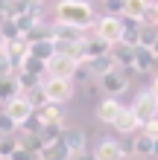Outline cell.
<instances>
[{
	"label": "cell",
	"mask_w": 158,
	"mask_h": 160,
	"mask_svg": "<svg viewBox=\"0 0 158 160\" xmlns=\"http://www.w3.org/2000/svg\"><path fill=\"white\" fill-rule=\"evenodd\" d=\"M0 32H3V38H6V41H15V38H21V32H18L15 21H0Z\"/></svg>",
	"instance_id": "32"
},
{
	"label": "cell",
	"mask_w": 158,
	"mask_h": 160,
	"mask_svg": "<svg viewBox=\"0 0 158 160\" xmlns=\"http://www.w3.org/2000/svg\"><path fill=\"white\" fill-rule=\"evenodd\" d=\"M41 0H0V21H15L21 15H32L41 21Z\"/></svg>",
	"instance_id": "2"
},
{
	"label": "cell",
	"mask_w": 158,
	"mask_h": 160,
	"mask_svg": "<svg viewBox=\"0 0 158 160\" xmlns=\"http://www.w3.org/2000/svg\"><path fill=\"white\" fill-rule=\"evenodd\" d=\"M120 111H123V105H120L117 99L106 96V99L97 105V119H100V122H106V125H111V122L117 119V114H120Z\"/></svg>",
	"instance_id": "17"
},
{
	"label": "cell",
	"mask_w": 158,
	"mask_h": 160,
	"mask_svg": "<svg viewBox=\"0 0 158 160\" xmlns=\"http://www.w3.org/2000/svg\"><path fill=\"white\" fill-rule=\"evenodd\" d=\"M62 131H64V125H41L38 128L41 146H50V143H56V140H62Z\"/></svg>",
	"instance_id": "26"
},
{
	"label": "cell",
	"mask_w": 158,
	"mask_h": 160,
	"mask_svg": "<svg viewBox=\"0 0 158 160\" xmlns=\"http://www.w3.org/2000/svg\"><path fill=\"white\" fill-rule=\"evenodd\" d=\"M141 134H146V137L158 140V119H150V122H144V125H141Z\"/></svg>",
	"instance_id": "35"
},
{
	"label": "cell",
	"mask_w": 158,
	"mask_h": 160,
	"mask_svg": "<svg viewBox=\"0 0 158 160\" xmlns=\"http://www.w3.org/2000/svg\"><path fill=\"white\" fill-rule=\"evenodd\" d=\"M152 154H155V157H158V140H155V152H152Z\"/></svg>",
	"instance_id": "42"
},
{
	"label": "cell",
	"mask_w": 158,
	"mask_h": 160,
	"mask_svg": "<svg viewBox=\"0 0 158 160\" xmlns=\"http://www.w3.org/2000/svg\"><path fill=\"white\" fill-rule=\"evenodd\" d=\"M3 111H6V114L12 117L15 122H18V128H21L24 122H30V119H32V114H35V108H32V105H30V102H26L24 96L12 99V102H9V105L3 108Z\"/></svg>",
	"instance_id": "10"
},
{
	"label": "cell",
	"mask_w": 158,
	"mask_h": 160,
	"mask_svg": "<svg viewBox=\"0 0 158 160\" xmlns=\"http://www.w3.org/2000/svg\"><path fill=\"white\" fill-rule=\"evenodd\" d=\"M132 111H135V117H138V122H150V119H158V96L146 88V90H141L135 96V102H132Z\"/></svg>",
	"instance_id": "4"
},
{
	"label": "cell",
	"mask_w": 158,
	"mask_h": 160,
	"mask_svg": "<svg viewBox=\"0 0 158 160\" xmlns=\"http://www.w3.org/2000/svg\"><path fill=\"white\" fill-rule=\"evenodd\" d=\"M62 140H64V146L70 148V154L76 157V154H85V146H88V134L82 128H64L62 131Z\"/></svg>",
	"instance_id": "15"
},
{
	"label": "cell",
	"mask_w": 158,
	"mask_h": 160,
	"mask_svg": "<svg viewBox=\"0 0 158 160\" xmlns=\"http://www.w3.org/2000/svg\"><path fill=\"white\" fill-rule=\"evenodd\" d=\"M141 26H144V21L120 18V44H126V47H138V44H141Z\"/></svg>",
	"instance_id": "11"
},
{
	"label": "cell",
	"mask_w": 158,
	"mask_h": 160,
	"mask_svg": "<svg viewBox=\"0 0 158 160\" xmlns=\"http://www.w3.org/2000/svg\"><path fill=\"white\" fill-rule=\"evenodd\" d=\"M38 160H73V154H70V148L64 146V140H56V143L41 148Z\"/></svg>",
	"instance_id": "18"
},
{
	"label": "cell",
	"mask_w": 158,
	"mask_h": 160,
	"mask_svg": "<svg viewBox=\"0 0 158 160\" xmlns=\"http://www.w3.org/2000/svg\"><path fill=\"white\" fill-rule=\"evenodd\" d=\"M18 96H21V88H18V82L12 79V76H9V79H0V105H9V102H12V99H18Z\"/></svg>",
	"instance_id": "24"
},
{
	"label": "cell",
	"mask_w": 158,
	"mask_h": 160,
	"mask_svg": "<svg viewBox=\"0 0 158 160\" xmlns=\"http://www.w3.org/2000/svg\"><path fill=\"white\" fill-rule=\"evenodd\" d=\"M18 148V134H0V157H12V152Z\"/></svg>",
	"instance_id": "28"
},
{
	"label": "cell",
	"mask_w": 158,
	"mask_h": 160,
	"mask_svg": "<svg viewBox=\"0 0 158 160\" xmlns=\"http://www.w3.org/2000/svg\"><path fill=\"white\" fill-rule=\"evenodd\" d=\"M76 70H79V61L64 58V55H59V52L44 64V76H47V79H73Z\"/></svg>",
	"instance_id": "6"
},
{
	"label": "cell",
	"mask_w": 158,
	"mask_h": 160,
	"mask_svg": "<svg viewBox=\"0 0 158 160\" xmlns=\"http://www.w3.org/2000/svg\"><path fill=\"white\" fill-rule=\"evenodd\" d=\"M6 50V38H3V32H0V52Z\"/></svg>",
	"instance_id": "40"
},
{
	"label": "cell",
	"mask_w": 158,
	"mask_h": 160,
	"mask_svg": "<svg viewBox=\"0 0 158 160\" xmlns=\"http://www.w3.org/2000/svg\"><path fill=\"white\" fill-rule=\"evenodd\" d=\"M35 119H38V125H64V114H62V105L44 102L41 108H35Z\"/></svg>",
	"instance_id": "13"
},
{
	"label": "cell",
	"mask_w": 158,
	"mask_h": 160,
	"mask_svg": "<svg viewBox=\"0 0 158 160\" xmlns=\"http://www.w3.org/2000/svg\"><path fill=\"white\" fill-rule=\"evenodd\" d=\"M0 134H18V122L6 111H0Z\"/></svg>",
	"instance_id": "31"
},
{
	"label": "cell",
	"mask_w": 158,
	"mask_h": 160,
	"mask_svg": "<svg viewBox=\"0 0 158 160\" xmlns=\"http://www.w3.org/2000/svg\"><path fill=\"white\" fill-rule=\"evenodd\" d=\"M6 160H38V157H35V154H30L21 143H18V148L12 152V157H6Z\"/></svg>",
	"instance_id": "36"
},
{
	"label": "cell",
	"mask_w": 158,
	"mask_h": 160,
	"mask_svg": "<svg viewBox=\"0 0 158 160\" xmlns=\"http://www.w3.org/2000/svg\"><path fill=\"white\" fill-rule=\"evenodd\" d=\"M94 157L97 160H123L126 157V148L117 143V140H108V137H103L97 143V148H94Z\"/></svg>",
	"instance_id": "12"
},
{
	"label": "cell",
	"mask_w": 158,
	"mask_h": 160,
	"mask_svg": "<svg viewBox=\"0 0 158 160\" xmlns=\"http://www.w3.org/2000/svg\"><path fill=\"white\" fill-rule=\"evenodd\" d=\"M146 9H150V0H123V18L146 21Z\"/></svg>",
	"instance_id": "21"
},
{
	"label": "cell",
	"mask_w": 158,
	"mask_h": 160,
	"mask_svg": "<svg viewBox=\"0 0 158 160\" xmlns=\"http://www.w3.org/2000/svg\"><path fill=\"white\" fill-rule=\"evenodd\" d=\"M82 52H85V61L88 58H100V55H108L111 52V44L103 41L100 35H88L85 32V38H82Z\"/></svg>",
	"instance_id": "14"
},
{
	"label": "cell",
	"mask_w": 158,
	"mask_h": 160,
	"mask_svg": "<svg viewBox=\"0 0 158 160\" xmlns=\"http://www.w3.org/2000/svg\"><path fill=\"white\" fill-rule=\"evenodd\" d=\"M152 52H155V55H158V41H155V47H152Z\"/></svg>",
	"instance_id": "43"
},
{
	"label": "cell",
	"mask_w": 158,
	"mask_h": 160,
	"mask_svg": "<svg viewBox=\"0 0 158 160\" xmlns=\"http://www.w3.org/2000/svg\"><path fill=\"white\" fill-rule=\"evenodd\" d=\"M155 41H158V26L144 21V26H141V44H138V47H150V50H152Z\"/></svg>",
	"instance_id": "27"
},
{
	"label": "cell",
	"mask_w": 158,
	"mask_h": 160,
	"mask_svg": "<svg viewBox=\"0 0 158 160\" xmlns=\"http://www.w3.org/2000/svg\"><path fill=\"white\" fill-rule=\"evenodd\" d=\"M56 52L64 55V58H73V61H85L82 41H56Z\"/></svg>",
	"instance_id": "22"
},
{
	"label": "cell",
	"mask_w": 158,
	"mask_h": 160,
	"mask_svg": "<svg viewBox=\"0 0 158 160\" xmlns=\"http://www.w3.org/2000/svg\"><path fill=\"white\" fill-rule=\"evenodd\" d=\"M41 3H44V0H41Z\"/></svg>",
	"instance_id": "45"
},
{
	"label": "cell",
	"mask_w": 158,
	"mask_h": 160,
	"mask_svg": "<svg viewBox=\"0 0 158 160\" xmlns=\"http://www.w3.org/2000/svg\"><path fill=\"white\" fill-rule=\"evenodd\" d=\"M94 35H100L103 41H108L114 47L120 41V18H111V15H103L100 21L94 23Z\"/></svg>",
	"instance_id": "7"
},
{
	"label": "cell",
	"mask_w": 158,
	"mask_h": 160,
	"mask_svg": "<svg viewBox=\"0 0 158 160\" xmlns=\"http://www.w3.org/2000/svg\"><path fill=\"white\" fill-rule=\"evenodd\" d=\"M0 160H3V157H0Z\"/></svg>",
	"instance_id": "44"
},
{
	"label": "cell",
	"mask_w": 158,
	"mask_h": 160,
	"mask_svg": "<svg viewBox=\"0 0 158 160\" xmlns=\"http://www.w3.org/2000/svg\"><path fill=\"white\" fill-rule=\"evenodd\" d=\"M12 70H15V64H12V58H9L6 50H3V52H0V79H9Z\"/></svg>",
	"instance_id": "33"
},
{
	"label": "cell",
	"mask_w": 158,
	"mask_h": 160,
	"mask_svg": "<svg viewBox=\"0 0 158 160\" xmlns=\"http://www.w3.org/2000/svg\"><path fill=\"white\" fill-rule=\"evenodd\" d=\"M146 23L158 26V0H152V3H150V9H146Z\"/></svg>",
	"instance_id": "37"
},
{
	"label": "cell",
	"mask_w": 158,
	"mask_h": 160,
	"mask_svg": "<svg viewBox=\"0 0 158 160\" xmlns=\"http://www.w3.org/2000/svg\"><path fill=\"white\" fill-rule=\"evenodd\" d=\"M100 88H103L106 96L117 99L120 93H126V90H129V70H120V67L108 70L106 76H100Z\"/></svg>",
	"instance_id": "5"
},
{
	"label": "cell",
	"mask_w": 158,
	"mask_h": 160,
	"mask_svg": "<svg viewBox=\"0 0 158 160\" xmlns=\"http://www.w3.org/2000/svg\"><path fill=\"white\" fill-rule=\"evenodd\" d=\"M152 152H155V140L138 131L135 140H132V154H135V157H150Z\"/></svg>",
	"instance_id": "23"
},
{
	"label": "cell",
	"mask_w": 158,
	"mask_h": 160,
	"mask_svg": "<svg viewBox=\"0 0 158 160\" xmlns=\"http://www.w3.org/2000/svg\"><path fill=\"white\" fill-rule=\"evenodd\" d=\"M6 55L12 58V64H15V67H21V64H24V58L30 55V44H26L24 38L6 41Z\"/></svg>",
	"instance_id": "20"
},
{
	"label": "cell",
	"mask_w": 158,
	"mask_h": 160,
	"mask_svg": "<svg viewBox=\"0 0 158 160\" xmlns=\"http://www.w3.org/2000/svg\"><path fill=\"white\" fill-rule=\"evenodd\" d=\"M35 23H38V18H32V15H21V18H15V26H18V32H21V38L32 29Z\"/></svg>",
	"instance_id": "30"
},
{
	"label": "cell",
	"mask_w": 158,
	"mask_h": 160,
	"mask_svg": "<svg viewBox=\"0 0 158 160\" xmlns=\"http://www.w3.org/2000/svg\"><path fill=\"white\" fill-rule=\"evenodd\" d=\"M155 61H158V55L150 50V47H135V61H132V73L150 76V73H155Z\"/></svg>",
	"instance_id": "8"
},
{
	"label": "cell",
	"mask_w": 158,
	"mask_h": 160,
	"mask_svg": "<svg viewBox=\"0 0 158 160\" xmlns=\"http://www.w3.org/2000/svg\"><path fill=\"white\" fill-rule=\"evenodd\" d=\"M18 70H26V73H32V76H41V79H44V64H41V61H35L32 55H26L24 64H21Z\"/></svg>",
	"instance_id": "29"
},
{
	"label": "cell",
	"mask_w": 158,
	"mask_h": 160,
	"mask_svg": "<svg viewBox=\"0 0 158 160\" xmlns=\"http://www.w3.org/2000/svg\"><path fill=\"white\" fill-rule=\"evenodd\" d=\"M73 160H97V157H94V152H85V154H76Z\"/></svg>",
	"instance_id": "38"
},
{
	"label": "cell",
	"mask_w": 158,
	"mask_h": 160,
	"mask_svg": "<svg viewBox=\"0 0 158 160\" xmlns=\"http://www.w3.org/2000/svg\"><path fill=\"white\" fill-rule=\"evenodd\" d=\"M30 55H32L35 61L47 64L53 55H56V44H53L50 38H44V41H32V44H30Z\"/></svg>",
	"instance_id": "19"
},
{
	"label": "cell",
	"mask_w": 158,
	"mask_h": 160,
	"mask_svg": "<svg viewBox=\"0 0 158 160\" xmlns=\"http://www.w3.org/2000/svg\"><path fill=\"white\" fill-rule=\"evenodd\" d=\"M106 15L123 18V0H106Z\"/></svg>",
	"instance_id": "34"
},
{
	"label": "cell",
	"mask_w": 158,
	"mask_h": 160,
	"mask_svg": "<svg viewBox=\"0 0 158 160\" xmlns=\"http://www.w3.org/2000/svg\"><path fill=\"white\" fill-rule=\"evenodd\" d=\"M123 160H146V157H135V154H126Z\"/></svg>",
	"instance_id": "41"
},
{
	"label": "cell",
	"mask_w": 158,
	"mask_h": 160,
	"mask_svg": "<svg viewBox=\"0 0 158 160\" xmlns=\"http://www.w3.org/2000/svg\"><path fill=\"white\" fill-rule=\"evenodd\" d=\"M150 90H152L155 96H158V73H155V79H152V84H150Z\"/></svg>",
	"instance_id": "39"
},
{
	"label": "cell",
	"mask_w": 158,
	"mask_h": 160,
	"mask_svg": "<svg viewBox=\"0 0 158 160\" xmlns=\"http://www.w3.org/2000/svg\"><path fill=\"white\" fill-rule=\"evenodd\" d=\"M15 82H18V88H21V93H26V90H38L44 79L32 76V73H26V70H15Z\"/></svg>",
	"instance_id": "25"
},
{
	"label": "cell",
	"mask_w": 158,
	"mask_h": 160,
	"mask_svg": "<svg viewBox=\"0 0 158 160\" xmlns=\"http://www.w3.org/2000/svg\"><path fill=\"white\" fill-rule=\"evenodd\" d=\"M111 58H114V67L120 70H132V61H135V47H126V44H114L111 47Z\"/></svg>",
	"instance_id": "16"
},
{
	"label": "cell",
	"mask_w": 158,
	"mask_h": 160,
	"mask_svg": "<svg viewBox=\"0 0 158 160\" xmlns=\"http://www.w3.org/2000/svg\"><path fill=\"white\" fill-rule=\"evenodd\" d=\"M41 93H44V99H47V102L62 105V102H68L73 96V79H47V76H44Z\"/></svg>",
	"instance_id": "3"
},
{
	"label": "cell",
	"mask_w": 158,
	"mask_h": 160,
	"mask_svg": "<svg viewBox=\"0 0 158 160\" xmlns=\"http://www.w3.org/2000/svg\"><path fill=\"white\" fill-rule=\"evenodd\" d=\"M111 128H114L117 134H123V137H132V131H141V122H138V117H135L132 108L123 105V111L117 114V119L111 122Z\"/></svg>",
	"instance_id": "9"
},
{
	"label": "cell",
	"mask_w": 158,
	"mask_h": 160,
	"mask_svg": "<svg viewBox=\"0 0 158 160\" xmlns=\"http://www.w3.org/2000/svg\"><path fill=\"white\" fill-rule=\"evenodd\" d=\"M56 23L88 32V29H94V23H97L94 6H91L88 0H56Z\"/></svg>",
	"instance_id": "1"
}]
</instances>
